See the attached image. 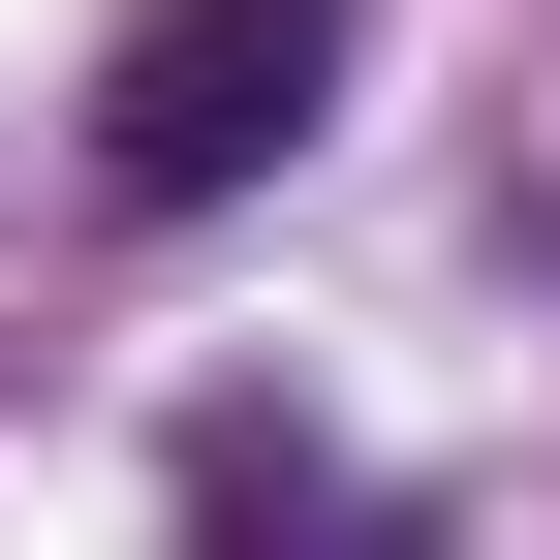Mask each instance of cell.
Wrapping results in <instances>:
<instances>
[{
  "mask_svg": "<svg viewBox=\"0 0 560 560\" xmlns=\"http://www.w3.org/2000/svg\"><path fill=\"white\" fill-rule=\"evenodd\" d=\"M342 125V0H125L94 62V219H249Z\"/></svg>",
  "mask_w": 560,
  "mask_h": 560,
  "instance_id": "1",
  "label": "cell"
},
{
  "mask_svg": "<svg viewBox=\"0 0 560 560\" xmlns=\"http://www.w3.org/2000/svg\"><path fill=\"white\" fill-rule=\"evenodd\" d=\"M156 499H187V560H467V529L405 499L374 436H312V405H249V374L156 436Z\"/></svg>",
  "mask_w": 560,
  "mask_h": 560,
  "instance_id": "2",
  "label": "cell"
}]
</instances>
